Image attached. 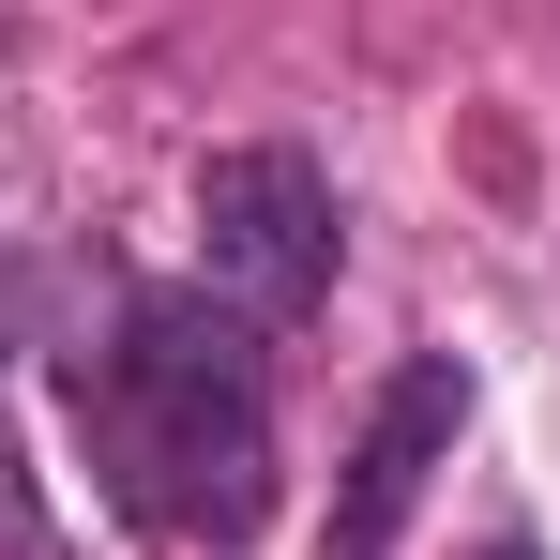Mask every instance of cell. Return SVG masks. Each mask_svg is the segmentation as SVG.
<instances>
[{"instance_id":"obj_2","label":"cell","mask_w":560,"mask_h":560,"mask_svg":"<svg viewBox=\"0 0 560 560\" xmlns=\"http://www.w3.org/2000/svg\"><path fill=\"white\" fill-rule=\"evenodd\" d=\"M334 183L303 167V152H212L197 167V288L243 318V334H288V318H318V288H334Z\"/></svg>"},{"instance_id":"obj_3","label":"cell","mask_w":560,"mask_h":560,"mask_svg":"<svg viewBox=\"0 0 560 560\" xmlns=\"http://www.w3.org/2000/svg\"><path fill=\"white\" fill-rule=\"evenodd\" d=\"M455 424H469V364H455V349L394 364V394H378V409H364V440H349V485H334V530H318V560H394V530L424 515V485L455 469Z\"/></svg>"},{"instance_id":"obj_4","label":"cell","mask_w":560,"mask_h":560,"mask_svg":"<svg viewBox=\"0 0 560 560\" xmlns=\"http://www.w3.org/2000/svg\"><path fill=\"white\" fill-rule=\"evenodd\" d=\"M0 560H61V515H46V485H31L15 409H0Z\"/></svg>"},{"instance_id":"obj_1","label":"cell","mask_w":560,"mask_h":560,"mask_svg":"<svg viewBox=\"0 0 560 560\" xmlns=\"http://www.w3.org/2000/svg\"><path fill=\"white\" fill-rule=\"evenodd\" d=\"M92 485L152 546H258L273 530V364L212 288H137L106 349L61 364Z\"/></svg>"},{"instance_id":"obj_5","label":"cell","mask_w":560,"mask_h":560,"mask_svg":"<svg viewBox=\"0 0 560 560\" xmlns=\"http://www.w3.org/2000/svg\"><path fill=\"white\" fill-rule=\"evenodd\" d=\"M485 560H546V546H485Z\"/></svg>"}]
</instances>
